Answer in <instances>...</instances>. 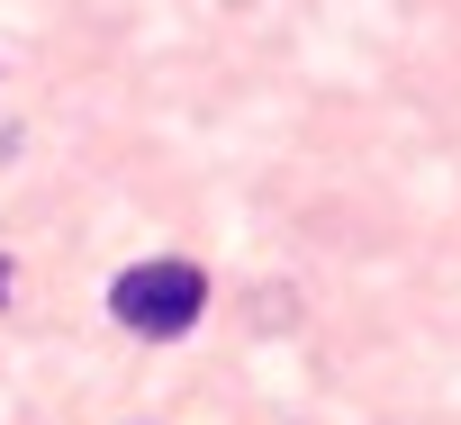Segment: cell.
<instances>
[{
	"mask_svg": "<svg viewBox=\"0 0 461 425\" xmlns=\"http://www.w3.org/2000/svg\"><path fill=\"white\" fill-rule=\"evenodd\" d=\"M0 308H10V263H0Z\"/></svg>",
	"mask_w": 461,
	"mask_h": 425,
	"instance_id": "7a4b0ae2",
	"label": "cell"
},
{
	"mask_svg": "<svg viewBox=\"0 0 461 425\" xmlns=\"http://www.w3.org/2000/svg\"><path fill=\"white\" fill-rule=\"evenodd\" d=\"M199 308H208V272H199V263H181V254H154V263H136V272H118V281H109V317H118L127 335H145V344L190 335V326H199Z\"/></svg>",
	"mask_w": 461,
	"mask_h": 425,
	"instance_id": "6da1fadb",
	"label": "cell"
}]
</instances>
